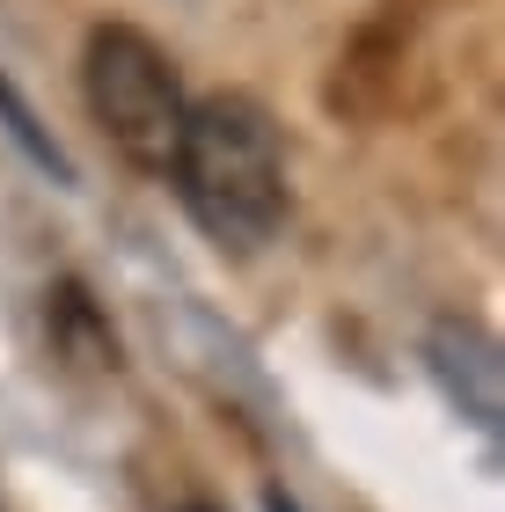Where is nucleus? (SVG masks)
<instances>
[{"label": "nucleus", "mask_w": 505, "mask_h": 512, "mask_svg": "<svg viewBox=\"0 0 505 512\" xmlns=\"http://www.w3.org/2000/svg\"><path fill=\"white\" fill-rule=\"evenodd\" d=\"M183 512H220V505H183Z\"/></svg>", "instance_id": "7ed1b4c3"}, {"label": "nucleus", "mask_w": 505, "mask_h": 512, "mask_svg": "<svg viewBox=\"0 0 505 512\" xmlns=\"http://www.w3.org/2000/svg\"><path fill=\"white\" fill-rule=\"evenodd\" d=\"M81 96H88L96 132L132 161V169L169 176L176 139H183V110L191 103H183V81H176L169 52L147 30H132V22H96V30H88V52H81Z\"/></svg>", "instance_id": "f03ea898"}, {"label": "nucleus", "mask_w": 505, "mask_h": 512, "mask_svg": "<svg viewBox=\"0 0 505 512\" xmlns=\"http://www.w3.org/2000/svg\"><path fill=\"white\" fill-rule=\"evenodd\" d=\"M169 183L220 249H264L286 227V139L257 96L213 88L183 110V139L169 161Z\"/></svg>", "instance_id": "f257e3e1"}]
</instances>
